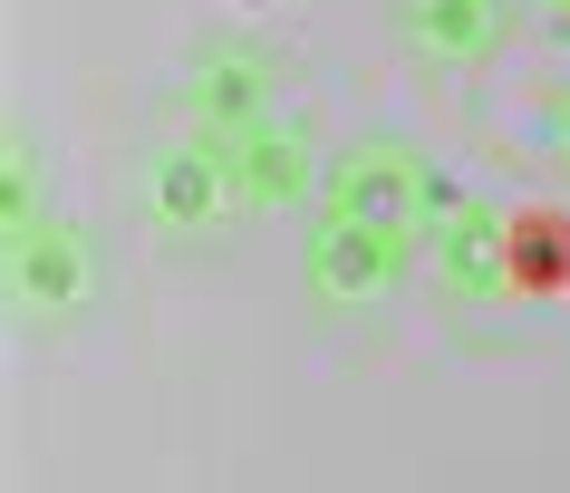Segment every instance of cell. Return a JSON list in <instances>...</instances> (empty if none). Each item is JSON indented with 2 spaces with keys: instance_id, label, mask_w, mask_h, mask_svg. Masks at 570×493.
I'll use <instances>...</instances> for the list:
<instances>
[{
  "instance_id": "obj_1",
  "label": "cell",
  "mask_w": 570,
  "mask_h": 493,
  "mask_svg": "<svg viewBox=\"0 0 570 493\" xmlns=\"http://www.w3.org/2000/svg\"><path fill=\"white\" fill-rule=\"evenodd\" d=\"M320 214L338 223H377V233H425V214H435V175H425L406 146H348L320 165Z\"/></svg>"
},
{
  "instance_id": "obj_2",
  "label": "cell",
  "mask_w": 570,
  "mask_h": 493,
  "mask_svg": "<svg viewBox=\"0 0 570 493\" xmlns=\"http://www.w3.org/2000/svg\"><path fill=\"white\" fill-rule=\"evenodd\" d=\"M425 262H435V280H445L464 309L512 300V214H493V204H474V194L435 185V214H425Z\"/></svg>"
},
{
  "instance_id": "obj_3",
  "label": "cell",
  "mask_w": 570,
  "mask_h": 493,
  "mask_svg": "<svg viewBox=\"0 0 570 493\" xmlns=\"http://www.w3.org/2000/svg\"><path fill=\"white\" fill-rule=\"evenodd\" d=\"M242 204V175H233V146L223 136H175V146H155L146 155V214H155V233H213V223Z\"/></svg>"
},
{
  "instance_id": "obj_4",
  "label": "cell",
  "mask_w": 570,
  "mask_h": 493,
  "mask_svg": "<svg viewBox=\"0 0 570 493\" xmlns=\"http://www.w3.org/2000/svg\"><path fill=\"white\" fill-rule=\"evenodd\" d=\"M301 272H309V290H320V300H387L396 272H406V243H396V233H377V223L320 214V223H309Z\"/></svg>"
},
{
  "instance_id": "obj_5",
  "label": "cell",
  "mask_w": 570,
  "mask_h": 493,
  "mask_svg": "<svg viewBox=\"0 0 570 493\" xmlns=\"http://www.w3.org/2000/svg\"><path fill=\"white\" fill-rule=\"evenodd\" d=\"M88 300V243L68 233V223H39L10 243V309L20 319H68V309Z\"/></svg>"
},
{
  "instance_id": "obj_6",
  "label": "cell",
  "mask_w": 570,
  "mask_h": 493,
  "mask_svg": "<svg viewBox=\"0 0 570 493\" xmlns=\"http://www.w3.org/2000/svg\"><path fill=\"white\" fill-rule=\"evenodd\" d=\"M233 146V175H242V204H291V194H320V155H309L301 117H252L242 136H223Z\"/></svg>"
},
{
  "instance_id": "obj_7",
  "label": "cell",
  "mask_w": 570,
  "mask_h": 493,
  "mask_svg": "<svg viewBox=\"0 0 570 493\" xmlns=\"http://www.w3.org/2000/svg\"><path fill=\"white\" fill-rule=\"evenodd\" d=\"M396 30H406V49H416V59L474 68V59H493V49H503L512 0H406V10H396Z\"/></svg>"
},
{
  "instance_id": "obj_8",
  "label": "cell",
  "mask_w": 570,
  "mask_h": 493,
  "mask_svg": "<svg viewBox=\"0 0 570 493\" xmlns=\"http://www.w3.org/2000/svg\"><path fill=\"white\" fill-rule=\"evenodd\" d=\"M184 107L204 136H242L252 117H271V68L252 49H204V68L184 78Z\"/></svg>"
},
{
  "instance_id": "obj_9",
  "label": "cell",
  "mask_w": 570,
  "mask_h": 493,
  "mask_svg": "<svg viewBox=\"0 0 570 493\" xmlns=\"http://www.w3.org/2000/svg\"><path fill=\"white\" fill-rule=\"evenodd\" d=\"M570 290V214L532 204L512 214V300H561Z\"/></svg>"
},
{
  "instance_id": "obj_10",
  "label": "cell",
  "mask_w": 570,
  "mask_h": 493,
  "mask_svg": "<svg viewBox=\"0 0 570 493\" xmlns=\"http://www.w3.org/2000/svg\"><path fill=\"white\" fill-rule=\"evenodd\" d=\"M551 146H561V165H570V97H561V117H551Z\"/></svg>"
},
{
  "instance_id": "obj_11",
  "label": "cell",
  "mask_w": 570,
  "mask_h": 493,
  "mask_svg": "<svg viewBox=\"0 0 570 493\" xmlns=\"http://www.w3.org/2000/svg\"><path fill=\"white\" fill-rule=\"evenodd\" d=\"M541 10H551V20H570V0H541Z\"/></svg>"
}]
</instances>
